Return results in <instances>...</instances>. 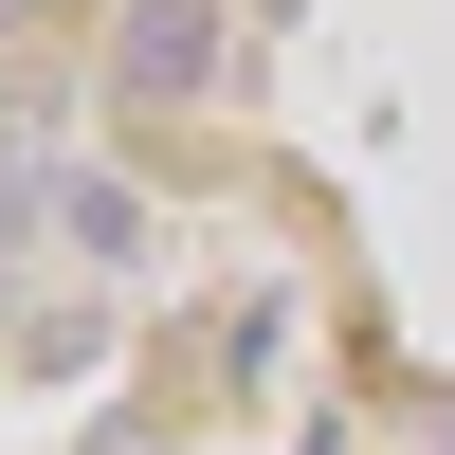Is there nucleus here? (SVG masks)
<instances>
[{
  "label": "nucleus",
  "mask_w": 455,
  "mask_h": 455,
  "mask_svg": "<svg viewBox=\"0 0 455 455\" xmlns=\"http://www.w3.org/2000/svg\"><path fill=\"white\" fill-rule=\"evenodd\" d=\"M201 55H219V19H201V0H146V19H128V92H182Z\"/></svg>",
  "instance_id": "1"
}]
</instances>
